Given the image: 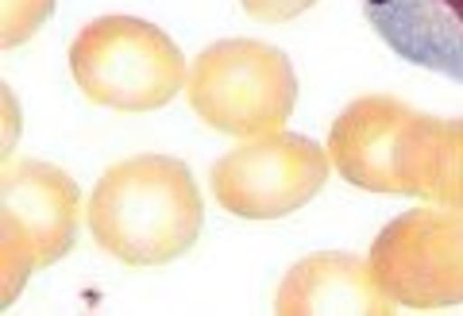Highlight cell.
I'll return each instance as SVG.
<instances>
[{
    "label": "cell",
    "mask_w": 463,
    "mask_h": 316,
    "mask_svg": "<svg viewBox=\"0 0 463 316\" xmlns=\"http://www.w3.org/2000/svg\"><path fill=\"white\" fill-rule=\"evenodd\" d=\"M240 5L251 20L282 23V20H294V16H301V12H309L317 0H240Z\"/></svg>",
    "instance_id": "7c38bea8"
},
{
    "label": "cell",
    "mask_w": 463,
    "mask_h": 316,
    "mask_svg": "<svg viewBox=\"0 0 463 316\" xmlns=\"http://www.w3.org/2000/svg\"><path fill=\"white\" fill-rule=\"evenodd\" d=\"M364 16L402 62L463 81V0H364Z\"/></svg>",
    "instance_id": "ba28073f"
},
{
    "label": "cell",
    "mask_w": 463,
    "mask_h": 316,
    "mask_svg": "<svg viewBox=\"0 0 463 316\" xmlns=\"http://www.w3.org/2000/svg\"><path fill=\"white\" fill-rule=\"evenodd\" d=\"M205 205L182 158L136 154L112 163L90 197L93 243L116 263L163 266L182 258L201 236Z\"/></svg>",
    "instance_id": "6da1fadb"
},
{
    "label": "cell",
    "mask_w": 463,
    "mask_h": 316,
    "mask_svg": "<svg viewBox=\"0 0 463 316\" xmlns=\"http://www.w3.org/2000/svg\"><path fill=\"white\" fill-rule=\"evenodd\" d=\"M54 12V0H0V47L12 51L27 42L47 16Z\"/></svg>",
    "instance_id": "8fae6325"
},
{
    "label": "cell",
    "mask_w": 463,
    "mask_h": 316,
    "mask_svg": "<svg viewBox=\"0 0 463 316\" xmlns=\"http://www.w3.org/2000/svg\"><path fill=\"white\" fill-rule=\"evenodd\" d=\"M421 197L463 212V120H440Z\"/></svg>",
    "instance_id": "30bf717a"
},
{
    "label": "cell",
    "mask_w": 463,
    "mask_h": 316,
    "mask_svg": "<svg viewBox=\"0 0 463 316\" xmlns=\"http://www.w3.org/2000/svg\"><path fill=\"white\" fill-rule=\"evenodd\" d=\"M279 316H317V312H359L386 316L394 301L374 282L371 263L355 255H309L289 266L286 282L274 293Z\"/></svg>",
    "instance_id": "9c48e42d"
},
{
    "label": "cell",
    "mask_w": 463,
    "mask_h": 316,
    "mask_svg": "<svg viewBox=\"0 0 463 316\" xmlns=\"http://www.w3.org/2000/svg\"><path fill=\"white\" fill-rule=\"evenodd\" d=\"M78 89L116 112H155L185 89V59L163 27L136 16H100L70 42Z\"/></svg>",
    "instance_id": "7a4b0ae2"
},
{
    "label": "cell",
    "mask_w": 463,
    "mask_h": 316,
    "mask_svg": "<svg viewBox=\"0 0 463 316\" xmlns=\"http://www.w3.org/2000/svg\"><path fill=\"white\" fill-rule=\"evenodd\" d=\"M371 274L405 309L463 305V212L413 209L390 220L371 247Z\"/></svg>",
    "instance_id": "8992f818"
},
{
    "label": "cell",
    "mask_w": 463,
    "mask_h": 316,
    "mask_svg": "<svg viewBox=\"0 0 463 316\" xmlns=\"http://www.w3.org/2000/svg\"><path fill=\"white\" fill-rule=\"evenodd\" d=\"M81 190L62 166L24 158L0 170V243L32 255L35 270L74 251Z\"/></svg>",
    "instance_id": "52a82bcc"
},
{
    "label": "cell",
    "mask_w": 463,
    "mask_h": 316,
    "mask_svg": "<svg viewBox=\"0 0 463 316\" xmlns=\"http://www.w3.org/2000/svg\"><path fill=\"white\" fill-rule=\"evenodd\" d=\"M332 158L309 135L270 132L232 147L213 163V197L240 220H279L325 190Z\"/></svg>",
    "instance_id": "5b68a950"
},
{
    "label": "cell",
    "mask_w": 463,
    "mask_h": 316,
    "mask_svg": "<svg viewBox=\"0 0 463 316\" xmlns=\"http://www.w3.org/2000/svg\"><path fill=\"white\" fill-rule=\"evenodd\" d=\"M437 116L413 112L394 97L352 100L328 132V158L344 181L367 193H425V170Z\"/></svg>",
    "instance_id": "277c9868"
},
{
    "label": "cell",
    "mask_w": 463,
    "mask_h": 316,
    "mask_svg": "<svg viewBox=\"0 0 463 316\" xmlns=\"http://www.w3.org/2000/svg\"><path fill=\"white\" fill-rule=\"evenodd\" d=\"M185 97L197 120L216 132L255 139L282 132L298 100V74L270 42L224 39L194 59Z\"/></svg>",
    "instance_id": "3957f363"
}]
</instances>
